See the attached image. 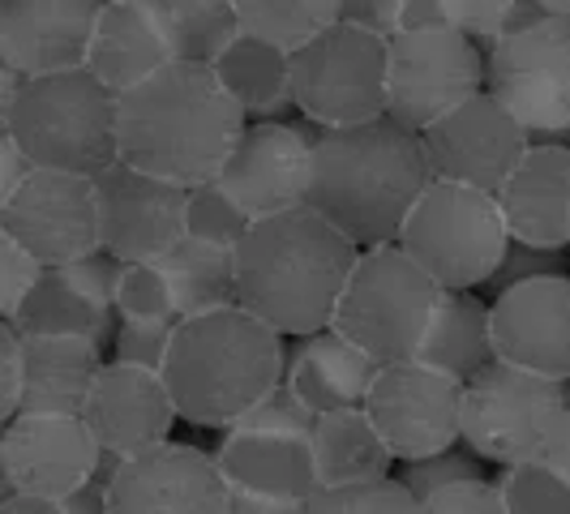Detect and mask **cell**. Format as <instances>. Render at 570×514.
<instances>
[{
    "mask_svg": "<svg viewBox=\"0 0 570 514\" xmlns=\"http://www.w3.org/2000/svg\"><path fill=\"white\" fill-rule=\"evenodd\" d=\"M429 185L433 171L421 134L403 129L391 116L314 134L305 206L361 249L395 245Z\"/></svg>",
    "mask_w": 570,
    "mask_h": 514,
    "instance_id": "obj_1",
    "label": "cell"
},
{
    "mask_svg": "<svg viewBox=\"0 0 570 514\" xmlns=\"http://www.w3.org/2000/svg\"><path fill=\"white\" fill-rule=\"evenodd\" d=\"M245 129V108L202 60H171L120 95V159L185 189L219 180Z\"/></svg>",
    "mask_w": 570,
    "mask_h": 514,
    "instance_id": "obj_2",
    "label": "cell"
},
{
    "mask_svg": "<svg viewBox=\"0 0 570 514\" xmlns=\"http://www.w3.org/2000/svg\"><path fill=\"white\" fill-rule=\"evenodd\" d=\"M356 257L361 245L309 206L254 219L249 236L236 245V305L284 339L317 335L335 322Z\"/></svg>",
    "mask_w": 570,
    "mask_h": 514,
    "instance_id": "obj_3",
    "label": "cell"
},
{
    "mask_svg": "<svg viewBox=\"0 0 570 514\" xmlns=\"http://www.w3.org/2000/svg\"><path fill=\"white\" fill-rule=\"evenodd\" d=\"M284 377V335L249 309L228 305L215 314L176 322V339H171V352L164 360V382H168L185 425H236Z\"/></svg>",
    "mask_w": 570,
    "mask_h": 514,
    "instance_id": "obj_4",
    "label": "cell"
},
{
    "mask_svg": "<svg viewBox=\"0 0 570 514\" xmlns=\"http://www.w3.org/2000/svg\"><path fill=\"white\" fill-rule=\"evenodd\" d=\"M0 125L35 159V168L104 176L120 159V95L90 69L30 78Z\"/></svg>",
    "mask_w": 570,
    "mask_h": 514,
    "instance_id": "obj_5",
    "label": "cell"
},
{
    "mask_svg": "<svg viewBox=\"0 0 570 514\" xmlns=\"http://www.w3.org/2000/svg\"><path fill=\"white\" fill-rule=\"evenodd\" d=\"M395 245L442 291H476L493 284L502 257L511 249V228L493 194L433 180L412 206Z\"/></svg>",
    "mask_w": 570,
    "mask_h": 514,
    "instance_id": "obj_6",
    "label": "cell"
},
{
    "mask_svg": "<svg viewBox=\"0 0 570 514\" xmlns=\"http://www.w3.org/2000/svg\"><path fill=\"white\" fill-rule=\"evenodd\" d=\"M438 296L442 287L400 245H373L356 257L331 326L361 352H370L377 365L412 360L425 343Z\"/></svg>",
    "mask_w": 570,
    "mask_h": 514,
    "instance_id": "obj_7",
    "label": "cell"
},
{
    "mask_svg": "<svg viewBox=\"0 0 570 514\" xmlns=\"http://www.w3.org/2000/svg\"><path fill=\"white\" fill-rule=\"evenodd\" d=\"M391 39L331 22L292 52V103L317 129H343L386 116Z\"/></svg>",
    "mask_w": 570,
    "mask_h": 514,
    "instance_id": "obj_8",
    "label": "cell"
},
{
    "mask_svg": "<svg viewBox=\"0 0 570 514\" xmlns=\"http://www.w3.org/2000/svg\"><path fill=\"white\" fill-rule=\"evenodd\" d=\"M570 382H553L507 360H493L463 382V442L489 463H528L541 451L544 433L567 407Z\"/></svg>",
    "mask_w": 570,
    "mask_h": 514,
    "instance_id": "obj_9",
    "label": "cell"
},
{
    "mask_svg": "<svg viewBox=\"0 0 570 514\" xmlns=\"http://www.w3.org/2000/svg\"><path fill=\"white\" fill-rule=\"evenodd\" d=\"M485 90L481 43L463 30H400L391 34V78H386V116L403 129L425 134L433 120Z\"/></svg>",
    "mask_w": 570,
    "mask_h": 514,
    "instance_id": "obj_10",
    "label": "cell"
},
{
    "mask_svg": "<svg viewBox=\"0 0 570 514\" xmlns=\"http://www.w3.org/2000/svg\"><path fill=\"white\" fill-rule=\"evenodd\" d=\"M485 90L528 134H570V18L493 39Z\"/></svg>",
    "mask_w": 570,
    "mask_h": 514,
    "instance_id": "obj_11",
    "label": "cell"
},
{
    "mask_svg": "<svg viewBox=\"0 0 570 514\" xmlns=\"http://www.w3.org/2000/svg\"><path fill=\"white\" fill-rule=\"evenodd\" d=\"M365 412L400 463L442 455L463 442V382L416 356L377 369Z\"/></svg>",
    "mask_w": 570,
    "mask_h": 514,
    "instance_id": "obj_12",
    "label": "cell"
},
{
    "mask_svg": "<svg viewBox=\"0 0 570 514\" xmlns=\"http://www.w3.org/2000/svg\"><path fill=\"white\" fill-rule=\"evenodd\" d=\"M421 146H425L433 180L468 185L498 198L511 171L523 164L532 134L489 90H481L451 108L442 120H433L421 134Z\"/></svg>",
    "mask_w": 570,
    "mask_h": 514,
    "instance_id": "obj_13",
    "label": "cell"
},
{
    "mask_svg": "<svg viewBox=\"0 0 570 514\" xmlns=\"http://www.w3.org/2000/svg\"><path fill=\"white\" fill-rule=\"evenodd\" d=\"M0 236L27 245L43 266L99 254V189L90 176L39 168L13 198L0 201Z\"/></svg>",
    "mask_w": 570,
    "mask_h": 514,
    "instance_id": "obj_14",
    "label": "cell"
},
{
    "mask_svg": "<svg viewBox=\"0 0 570 514\" xmlns=\"http://www.w3.org/2000/svg\"><path fill=\"white\" fill-rule=\"evenodd\" d=\"M99 189V245L120 261H159L185 240L189 189L116 159Z\"/></svg>",
    "mask_w": 570,
    "mask_h": 514,
    "instance_id": "obj_15",
    "label": "cell"
},
{
    "mask_svg": "<svg viewBox=\"0 0 570 514\" xmlns=\"http://www.w3.org/2000/svg\"><path fill=\"white\" fill-rule=\"evenodd\" d=\"M104 446L86 416H39L18 412L0 433V472L4 493H35V497H69L82 488L99 463Z\"/></svg>",
    "mask_w": 570,
    "mask_h": 514,
    "instance_id": "obj_16",
    "label": "cell"
},
{
    "mask_svg": "<svg viewBox=\"0 0 570 514\" xmlns=\"http://www.w3.org/2000/svg\"><path fill=\"white\" fill-rule=\"evenodd\" d=\"M232 488L215 455L189 442H164L116 458L112 514H228Z\"/></svg>",
    "mask_w": 570,
    "mask_h": 514,
    "instance_id": "obj_17",
    "label": "cell"
},
{
    "mask_svg": "<svg viewBox=\"0 0 570 514\" xmlns=\"http://www.w3.org/2000/svg\"><path fill=\"white\" fill-rule=\"evenodd\" d=\"M309 164L314 134L292 120H249L245 138L219 171V189L249 219H271L296 210L309 198Z\"/></svg>",
    "mask_w": 570,
    "mask_h": 514,
    "instance_id": "obj_18",
    "label": "cell"
},
{
    "mask_svg": "<svg viewBox=\"0 0 570 514\" xmlns=\"http://www.w3.org/2000/svg\"><path fill=\"white\" fill-rule=\"evenodd\" d=\"M493 317V352L498 360L541 373L553 382H570V279L537 275L502 287L489 300Z\"/></svg>",
    "mask_w": 570,
    "mask_h": 514,
    "instance_id": "obj_19",
    "label": "cell"
},
{
    "mask_svg": "<svg viewBox=\"0 0 570 514\" xmlns=\"http://www.w3.org/2000/svg\"><path fill=\"white\" fill-rule=\"evenodd\" d=\"M82 416L86 425L95 428L104 455L112 458H129L150 451V446H164V442H171V425L180 421L164 373L120 365V360H104Z\"/></svg>",
    "mask_w": 570,
    "mask_h": 514,
    "instance_id": "obj_20",
    "label": "cell"
},
{
    "mask_svg": "<svg viewBox=\"0 0 570 514\" xmlns=\"http://www.w3.org/2000/svg\"><path fill=\"white\" fill-rule=\"evenodd\" d=\"M104 0H0V60L27 78L82 69Z\"/></svg>",
    "mask_w": 570,
    "mask_h": 514,
    "instance_id": "obj_21",
    "label": "cell"
},
{
    "mask_svg": "<svg viewBox=\"0 0 570 514\" xmlns=\"http://www.w3.org/2000/svg\"><path fill=\"white\" fill-rule=\"evenodd\" d=\"M511 240L532 249H567L570 245V146L532 142L523 164L498 194Z\"/></svg>",
    "mask_w": 570,
    "mask_h": 514,
    "instance_id": "obj_22",
    "label": "cell"
},
{
    "mask_svg": "<svg viewBox=\"0 0 570 514\" xmlns=\"http://www.w3.org/2000/svg\"><path fill=\"white\" fill-rule=\"evenodd\" d=\"M215 463L232 493L287 502V506H305L317 493L314 437H271V433L224 428Z\"/></svg>",
    "mask_w": 570,
    "mask_h": 514,
    "instance_id": "obj_23",
    "label": "cell"
},
{
    "mask_svg": "<svg viewBox=\"0 0 570 514\" xmlns=\"http://www.w3.org/2000/svg\"><path fill=\"white\" fill-rule=\"evenodd\" d=\"M377 369L382 365L370 352H361L335 326H326L287 347L284 382L322 416V412H343V407H365Z\"/></svg>",
    "mask_w": 570,
    "mask_h": 514,
    "instance_id": "obj_24",
    "label": "cell"
},
{
    "mask_svg": "<svg viewBox=\"0 0 570 514\" xmlns=\"http://www.w3.org/2000/svg\"><path fill=\"white\" fill-rule=\"evenodd\" d=\"M22 356H27L22 412L82 416L86 399L95 391V377L104 369V347L69 339V335H27L22 330Z\"/></svg>",
    "mask_w": 570,
    "mask_h": 514,
    "instance_id": "obj_25",
    "label": "cell"
},
{
    "mask_svg": "<svg viewBox=\"0 0 570 514\" xmlns=\"http://www.w3.org/2000/svg\"><path fill=\"white\" fill-rule=\"evenodd\" d=\"M168 39L159 34L150 9L142 0H125V4H104V18L95 27L90 39V57L86 69L104 86H112L116 95L142 86L146 78H155L164 65H171Z\"/></svg>",
    "mask_w": 570,
    "mask_h": 514,
    "instance_id": "obj_26",
    "label": "cell"
},
{
    "mask_svg": "<svg viewBox=\"0 0 570 514\" xmlns=\"http://www.w3.org/2000/svg\"><path fill=\"white\" fill-rule=\"evenodd\" d=\"M13 326L27 335H69V339L104 347V343H112L120 314L112 300L95 296L69 266H48L43 279L27 296V305L18 309Z\"/></svg>",
    "mask_w": 570,
    "mask_h": 514,
    "instance_id": "obj_27",
    "label": "cell"
},
{
    "mask_svg": "<svg viewBox=\"0 0 570 514\" xmlns=\"http://www.w3.org/2000/svg\"><path fill=\"white\" fill-rule=\"evenodd\" d=\"M416 360L451 373L459 382H472L476 373L498 360L493 317H489V300H481V291H442L438 296V309H433Z\"/></svg>",
    "mask_w": 570,
    "mask_h": 514,
    "instance_id": "obj_28",
    "label": "cell"
},
{
    "mask_svg": "<svg viewBox=\"0 0 570 514\" xmlns=\"http://www.w3.org/2000/svg\"><path fill=\"white\" fill-rule=\"evenodd\" d=\"M314 463L317 485H361L395 476L400 458L391 455L386 437L377 433L365 407L322 412L314 425Z\"/></svg>",
    "mask_w": 570,
    "mask_h": 514,
    "instance_id": "obj_29",
    "label": "cell"
},
{
    "mask_svg": "<svg viewBox=\"0 0 570 514\" xmlns=\"http://www.w3.org/2000/svg\"><path fill=\"white\" fill-rule=\"evenodd\" d=\"M215 73L249 120H284L287 108H296L292 103V52L257 34H236L228 52H219L215 60Z\"/></svg>",
    "mask_w": 570,
    "mask_h": 514,
    "instance_id": "obj_30",
    "label": "cell"
},
{
    "mask_svg": "<svg viewBox=\"0 0 570 514\" xmlns=\"http://www.w3.org/2000/svg\"><path fill=\"white\" fill-rule=\"evenodd\" d=\"M171 284L176 317L215 314L236 305V249H219L185 236L168 257H159Z\"/></svg>",
    "mask_w": 570,
    "mask_h": 514,
    "instance_id": "obj_31",
    "label": "cell"
},
{
    "mask_svg": "<svg viewBox=\"0 0 570 514\" xmlns=\"http://www.w3.org/2000/svg\"><path fill=\"white\" fill-rule=\"evenodd\" d=\"M142 4L150 9L176 60L215 65L219 52H228L232 39L245 34L236 0H142Z\"/></svg>",
    "mask_w": 570,
    "mask_h": 514,
    "instance_id": "obj_32",
    "label": "cell"
},
{
    "mask_svg": "<svg viewBox=\"0 0 570 514\" xmlns=\"http://www.w3.org/2000/svg\"><path fill=\"white\" fill-rule=\"evenodd\" d=\"M245 34H257L284 52L309 43L317 30L340 22L343 0H236Z\"/></svg>",
    "mask_w": 570,
    "mask_h": 514,
    "instance_id": "obj_33",
    "label": "cell"
},
{
    "mask_svg": "<svg viewBox=\"0 0 570 514\" xmlns=\"http://www.w3.org/2000/svg\"><path fill=\"white\" fill-rule=\"evenodd\" d=\"M305 514H421V502L403 488L400 476H382L361 485H317Z\"/></svg>",
    "mask_w": 570,
    "mask_h": 514,
    "instance_id": "obj_34",
    "label": "cell"
},
{
    "mask_svg": "<svg viewBox=\"0 0 570 514\" xmlns=\"http://www.w3.org/2000/svg\"><path fill=\"white\" fill-rule=\"evenodd\" d=\"M254 228V219L236 206V201L219 189V180L210 185H194L189 189V206H185V236L219 245V249H236Z\"/></svg>",
    "mask_w": 570,
    "mask_h": 514,
    "instance_id": "obj_35",
    "label": "cell"
},
{
    "mask_svg": "<svg viewBox=\"0 0 570 514\" xmlns=\"http://www.w3.org/2000/svg\"><path fill=\"white\" fill-rule=\"evenodd\" d=\"M498 493L507 514H570V485L537 458L511 463L498 476Z\"/></svg>",
    "mask_w": 570,
    "mask_h": 514,
    "instance_id": "obj_36",
    "label": "cell"
},
{
    "mask_svg": "<svg viewBox=\"0 0 570 514\" xmlns=\"http://www.w3.org/2000/svg\"><path fill=\"white\" fill-rule=\"evenodd\" d=\"M116 314L120 322H159L176 317L171 284L159 261H125V275L116 287ZM180 322V317H176Z\"/></svg>",
    "mask_w": 570,
    "mask_h": 514,
    "instance_id": "obj_37",
    "label": "cell"
},
{
    "mask_svg": "<svg viewBox=\"0 0 570 514\" xmlns=\"http://www.w3.org/2000/svg\"><path fill=\"white\" fill-rule=\"evenodd\" d=\"M317 412L301 399L287 382H279L275 391H266L262 399L228 428H245V433H271V437H314Z\"/></svg>",
    "mask_w": 570,
    "mask_h": 514,
    "instance_id": "obj_38",
    "label": "cell"
},
{
    "mask_svg": "<svg viewBox=\"0 0 570 514\" xmlns=\"http://www.w3.org/2000/svg\"><path fill=\"white\" fill-rule=\"evenodd\" d=\"M171 339H176V317H159V322H120L112 335V360L164 373Z\"/></svg>",
    "mask_w": 570,
    "mask_h": 514,
    "instance_id": "obj_39",
    "label": "cell"
},
{
    "mask_svg": "<svg viewBox=\"0 0 570 514\" xmlns=\"http://www.w3.org/2000/svg\"><path fill=\"white\" fill-rule=\"evenodd\" d=\"M395 476H400L403 488H407L416 502H425V497L442 493V488L463 485V481H476L481 472H476V463H472L468 455H459V451H442V455L400 463V472H395Z\"/></svg>",
    "mask_w": 570,
    "mask_h": 514,
    "instance_id": "obj_40",
    "label": "cell"
},
{
    "mask_svg": "<svg viewBox=\"0 0 570 514\" xmlns=\"http://www.w3.org/2000/svg\"><path fill=\"white\" fill-rule=\"evenodd\" d=\"M43 270L48 266L30 254L27 245H18L13 236H0V314H4V322L18 317L35 284L43 279Z\"/></svg>",
    "mask_w": 570,
    "mask_h": 514,
    "instance_id": "obj_41",
    "label": "cell"
},
{
    "mask_svg": "<svg viewBox=\"0 0 570 514\" xmlns=\"http://www.w3.org/2000/svg\"><path fill=\"white\" fill-rule=\"evenodd\" d=\"M421 514H507V506H502L498 481L476 476V481H463V485H451L425 497Z\"/></svg>",
    "mask_w": 570,
    "mask_h": 514,
    "instance_id": "obj_42",
    "label": "cell"
},
{
    "mask_svg": "<svg viewBox=\"0 0 570 514\" xmlns=\"http://www.w3.org/2000/svg\"><path fill=\"white\" fill-rule=\"evenodd\" d=\"M27 399V356H22V330L13 322L0 326V421H13Z\"/></svg>",
    "mask_w": 570,
    "mask_h": 514,
    "instance_id": "obj_43",
    "label": "cell"
},
{
    "mask_svg": "<svg viewBox=\"0 0 570 514\" xmlns=\"http://www.w3.org/2000/svg\"><path fill=\"white\" fill-rule=\"evenodd\" d=\"M442 4H446L451 27L463 30L468 39H476L481 48H489L507 27V13H511L514 0H442Z\"/></svg>",
    "mask_w": 570,
    "mask_h": 514,
    "instance_id": "obj_44",
    "label": "cell"
},
{
    "mask_svg": "<svg viewBox=\"0 0 570 514\" xmlns=\"http://www.w3.org/2000/svg\"><path fill=\"white\" fill-rule=\"evenodd\" d=\"M400 9L403 0H343L340 22L391 39V34H400Z\"/></svg>",
    "mask_w": 570,
    "mask_h": 514,
    "instance_id": "obj_45",
    "label": "cell"
},
{
    "mask_svg": "<svg viewBox=\"0 0 570 514\" xmlns=\"http://www.w3.org/2000/svg\"><path fill=\"white\" fill-rule=\"evenodd\" d=\"M112 472H116V458L108 455L104 463H99V472H95L82 488H73L69 497H60L65 511L69 514H112Z\"/></svg>",
    "mask_w": 570,
    "mask_h": 514,
    "instance_id": "obj_46",
    "label": "cell"
},
{
    "mask_svg": "<svg viewBox=\"0 0 570 514\" xmlns=\"http://www.w3.org/2000/svg\"><path fill=\"white\" fill-rule=\"evenodd\" d=\"M549 257H553V249H532V245L511 240V249H507L502 266H498V275H493L498 291L511 284H523V279H537V275H553V270H549Z\"/></svg>",
    "mask_w": 570,
    "mask_h": 514,
    "instance_id": "obj_47",
    "label": "cell"
},
{
    "mask_svg": "<svg viewBox=\"0 0 570 514\" xmlns=\"http://www.w3.org/2000/svg\"><path fill=\"white\" fill-rule=\"evenodd\" d=\"M35 171L39 168H35V159H30L27 150L13 142L9 134H0V201L13 198Z\"/></svg>",
    "mask_w": 570,
    "mask_h": 514,
    "instance_id": "obj_48",
    "label": "cell"
},
{
    "mask_svg": "<svg viewBox=\"0 0 570 514\" xmlns=\"http://www.w3.org/2000/svg\"><path fill=\"white\" fill-rule=\"evenodd\" d=\"M537 463H544L549 472H558V476L570 485V399H567V407L558 412L553 428L544 433L541 451H537Z\"/></svg>",
    "mask_w": 570,
    "mask_h": 514,
    "instance_id": "obj_49",
    "label": "cell"
},
{
    "mask_svg": "<svg viewBox=\"0 0 570 514\" xmlns=\"http://www.w3.org/2000/svg\"><path fill=\"white\" fill-rule=\"evenodd\" d=\"M442 27H451L442 0H403L400 30H442Z\"/></svg>",
    "mask_w": 570,
    "mask_h": 514,
    "instance_id": "obj_50",
    "label": "cell"
},
{
    "mask_svg": "<svg viewBox=\"0 0 570 514\" xmlns=\"http://www.w3.org/2000/svg\"><path fill=\"white\" fill-rule=\"evenodd\" d=\"M0 514H69L60 497H35V493H4Z\"/></svg>",
    "mask_w": 570,
    "mask_h": 514,
    "instance_id": "obj_51",
    "label": "cell"
},
{
    "mask_svg": "<svg viewBox=\"0 0 570 514\" xmlns=\"http://www.w3.org/2000/svg\"><path fill=\"white\" fill-rule=\"evenodd\" d=\"M228 514H305V506H287V502H266V497H249V493H232Z\"/></svg>",
    "mask_w": 570,
    "mask_h": 514,
    "instance_id": "obj_52",
    "label": "cell"
},
{
    "mask_svg": "<svg viewBox=\"0 0 570 514\" xmlns=\"http://www.w3.org/2000/svg\"><path fill=\"white\" fill-rule=\"evenodd\" d=\"M553 18H570V0H541Z\"/></svg>",
    "mask_w": 570,
    "mask_h": 514,
    "instance_id": "obj_53",
    "label": "cell"
},
{
    "mask_svg": "<svg viewBox=\"0 0 570 514\" xmlns=\"http://www.w3.org/2000/svg\"><path fill=\"white\" fill-rule=\"evenodd\" d=\"M104 4H125V0H104Z\"/></svg>",
    "mask_w": 570,
    "mask_h": 514,
    "instance_id": "obj_54",
    "label": "cell"
}]
</instances>
